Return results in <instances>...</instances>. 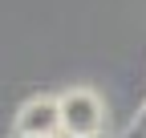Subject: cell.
<instances>
[{
	"label": "cell",
	"instance_id": "1",
	"mask_svg": "<svg viewBox=\"0 0 146 138\" xmlns=\"http://www.w3.org/2000/svg\"><path fill=\"white\" fill-rule=\"evenodd\" d=\"M106 110L94 90H69L61 98V138H89L102 134Z\"/></svg>",
	"mask_w": 146,
	"mask_h": 138
},
{
	"label": "cell",
	"instance_id": "2",
	"mask_svg": "<svg viewBox=\"0 0 146 138\" xmlns=\"http://www.w3.org/2000/svg\"><path fill=\"white\" fill-rule=\"evenodd\" d=\"M21 138H61V98H33L16 110Z\"/></svg>",
	"mask_w": 146,
	"mask_h": 138
},
{
	"label": "cell",
	"instance_id": "3",
	"mask_svg": "<svg viewBox=\"0 0 146 138\" xmlns=\"http://www.w3.org/2000/svg\"><path fill=\"white\" fill-rule=\"evenodd\" d=\"M126 138H146V106L138 110V118L130 122V130H126Z\"/></svg>",
	"mask_w": 146,
	"mask_h": 138
},
{
	"label": "cell",
	"instance_id": "4",
	"mask_svg": "<svg viewBox=\"0 0 146 138\" xmlns=\"http://www.w3.org/2000/svg\"><path fill=\"white\" fill-rule=\"evenodd\" d=\"M89 138H106V134H89Z\"/></svg>",
	"mask_w": 146,
	"mask_h": 138
},
{
	"label": "cell",
	"instance_id": "5",
	"mask_svg": "<svg viewBox=\"0 0 146 138\" xmlns=\"http://www.w3.org/2000/svg\"><path fill=\"white\" fill-rule=\"evenodd\" d=\"M16 138H21V134H16Z\"/></svg>",
	"mask_w": 146,
	"mask_h": 138
}]
</instances>
